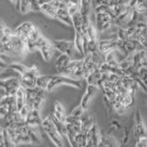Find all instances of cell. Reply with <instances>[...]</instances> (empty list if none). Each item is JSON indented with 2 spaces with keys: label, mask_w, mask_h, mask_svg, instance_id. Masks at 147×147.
Returning <instances> with one entry per match:
<instances>
[{
  "label": "cell",
  "mask_w": 147,
  "mask_h": 147,
  "mask_svg": "<svg viewBox=\"0 0 147 147\" xmlns=\"http://www.w3.org/2000/svg\"><path fill=\"white\" fill-rule=\"evenodd\" d=\"M45 98V90L33 87V88L26 89V105L30 109H39L42 105Z\"/></svg>",
  "instance_id": "obj_1"
},
{
  "label": "cell",
  "mask_w": 147,
  "mask_h": 147,
  "mask_svg": "<svg viewBox=\"0 0 147 147\" xmlns=\"http://www.w3.org/2000/svg\"><path fill=\"white\" fill-rule=\"evenodd\" d=\"M40 126L42 127L43 131L47 134V136L50 138V140L52 141L55 144L56 147H63V141L61 135L59 134L56 128H55L54 124L52 121V117L49 116L46 119H42Z\"/></svg>",
  "instance_id": "obj_2"
},
{
  "label": "cell",
  "mask_w": 147,
  "mask_h": 147,
  "mask_svg": "<svg viewBox=\"0 0 147 147\" xmlns=\"http://www.w3.org/2000/svg\"><path fill=\"white\" fill-rule=\"evenodd\" d=\"M62 85H67L71 86L76 88H80L82 86L81 82L78 79H75V78H71L65 76L58 75V76H51V80L47 86V91H53V89L56 88L57 86H62Z\"/></svg>",
  "instance_id": "obj_3"
},
{
  "label": "cell",
  "mask_w": 147,
  "mask_h": 147,
  "mask_svg": "<svg viewBox=\"0 0 147 147\" xmlns=\"http://www.w3.org/2000/svg\"><path fill=\"white\" fill-rule=\"evenodd\" d=\"M39 76H40L39 72L36 67L33 66L28 68V70L22 76H20V86L23 87L24 89L33 88V87L36 86V80Z\"/></svg>",
  "instance_id": "obj_4"
},
{
  "label": "cell",
  "mask_w": 147,
  "mask_h": 147,
  "mask_svg": "<svg viewBox=\"0 0 147 147\" xmlns=\"http://www.w3.org/2000/svg\"><path fill=\"white\" fill-rule=\"evenodd\" d=\"M0 86L2 87L7 96H14L18 88L20 86V79L16 77H7L0 79Z\"/></svg>",
  "instance_id": "obj_5"
},
{
  "label": "cell",
  "mask_w": 147,
  "mask_h": 147,
  "mask_svg": "<svg viewBox=\"0 0 147 147\" xmlns=\"http://www.w3.org/2000/svg\"><path fill=\"white\" fill-rule=\"evenodd\" d=\"M114 25L112 18L107 14L96 13V29L98 33H102V32L108 30L111 26Z\"/></svg>",
  "instance_id": "obj_6"
},
{
  "label": "cell",
  "mask_w": 147,
  "mask_h": 147,
  "mask_svg": "<svg viewBox=\"0 0 147 147\" xmlns=\"http://www.w3.org/2000/svg\"><path fill=\"white\" fill-rule=\"evenodd\" d=\"M52 44L53 46V48L55 49V51H58V52H60L62 54H65L71 58L76 52L73 41L58 40L53 41Z\"/></svg>",
  "instance_id": "obj_7"
},
{
  "label": "cell",
  "mask_w": 147,
  "mask_h": 147,
  "mask_svg": "<svg viewBox=\"0 0 147 147\" xmlns=\"http://www.w3.org/2000/svg\"><path fill=\"white\" fill-rule=\"evenodd\" d=\"M134 119L135 121H134V124H133V134H134V138L137 140L139 138L146 137L145 124L144 119H142L140 110H137L136 111Z\"/></svg>",
  "instance_id": "obj_8"
},
{
  "label": "cell",
  "mask_w": 147,
  "mask_h": 147,
  "mask_svg": "<svg viewBox=\"0 0 147 147\" xmlns=\"http://www.w3.org/2000/svg\"><path fill=\"white\" fill-rule=\"evenodd\" d=\"M133 10H134L133 7H131L130 6H127L125 10H124L119 17L115 18L114 25L118 28H123V29H125L127 25L129 24V22H130L131 20Z\"/></svg>",
  "instance_id": "obj_9"
},
{
  "label": "cell",
  "mask_w": 147,
  "mask_h": 147,
  "mask_svg": "<svg viewBox=\"0 0 147 147\" xmlns=\"http://www.w3.org/2000/svg\"><path fill=\"white\" fill-rule=\"evenodd\" d=\"M24 121L26 123L27 126H29L30 128H38L40 126L41 119L40 110L39 109H30L29 113H28L27 117L25 118Z\"/></svg>",
  "instance_id": "obj_10"
},
{
  "label": "cell",
  "mask_w": 147,
  "mask_h": 147,
  "mask_svg": "<svg viewBox=\"0 0 147 147\" xmlns=\"http://www.w3.org/2000/svg\"><path fill=\"white\" fill-rule=\"evenodd\" d=\"M35 28L36 26L32 22L26 21L18 26L17 29L13 31V34L26 40L28 37H29V35L30 34V32L33 30Z\"/></svg>",
  "instance_id": "obj_11"
},
{
  "label": "cell",
  "mask_w": 147,
  "mask_h": 147,
  "mask_svg": "<svg viewBox=\"0 0 147 147\" xmlns=\"http://www.w3.org/2000/svg\"><path fill=\"white\" fill-rule=\"evenodd\" d=\"M117 50V40H98V51L102 55Z\"/></svg>",
  "instance_id": "obj_12"
},
{
  "label": "cell",
  "mask_w": 147,
  "mask_h": 147,
  "mask_svg": "<svg viewBox=\"0 0 147 147\" xmlns=\"http://www.w3.org/2000/svg\"><path fill=\"white\" fill-rule=\"evenodd\" d=\"M86 145L89 147H96L100 140V134L98 131V126L94 124L86 133Z\"/></svg>",
  "instance_id": "obj_13"
},
{
  "label": "cell",
  "mask_w": 147,
  "mask_h": 147,
  "mask_svg": "<svg viewBox=\"0 0 147 147\" xmlns=\"http://www.w3.org/2000/svg\"><path fill=\"white\" fill-rule=\"evenodd\" d=\"M132 66L136 69L141 67H146V52L145 50L138 51V52L131 54Z\"/></svg>",
  "instance_id": "obj_14"
},
{
  "label": "cell",
  "mask_w": 147,
  "mask_h": 147,
  "mask_svg": "<svg viewBox=\"0 0 147 147\" xmlns=\"http://www.w3.org/2000/svg\"><path fill=\"white\" fill-rule=\"evenodd\" d=\"M96 89H98V87H96L94 86L87 85L86 90L85 92L84 96H83V98L81 99V102H80V106L84 109H87V108H88L90 100L92 99V98H93L94 95L96 94Z\"/></svg>",
  "instance_id": "obj_15"
},
{
  "label": "cell",
  "mask_w": 147,
  "mask_h": 147,
  "mask_svg": "<svg viewBox=\"0 0 147 147\" xmlns=\"http://www.w3.org/2000/svg\"><path fill=\"white\" fill-rule=\"evenodd\" d=\"M80 124H81V131L86 132L89 129L94 125V118L92 114L87 111V109L85 111L84 115L80 118Z\"/></svg>",
  "instance_id": "obj_16"
},
{
  "label": "cell",
  "mask_w": 147,
  "mask_h": 147,
  "mask_svg": "<svg viewBox=\"0 0 147 147\" xmlns=\"http://www.w3.org/2000/svg\"><path fill=\"white\" fill-rule=\"evenodd\" d=\"M72 61L71 57L67 56L65 54H60L59 56L56 58V61H55V68H56L57 72L59 73V75H62V73L63 72V70L67 67V65L70 62Z\"/></svg>",
  "instance_id": "obj_17"
},
{
  "label": "cell",
  "mask_w": 147,
  "mask_h": 147,
  "mask_svg": "<svg viewBox=\"0 0 147 147\" xmlns=\"http://www.w3.org/2000/svg\"><path fill=\"white\" fill-rule=\"evenodd\" d=\"M39 51L40 52V53H41V55H42V57H43V59L45 60V61L49 62L53 56L55 49L53 48L52 42H50L49 40H47V41H46V43L40 48Z\"/></svg>",
  "instance_id": "obj_18"
},
{
  "label": "cell",
  "mask_w": 147,
  "mask_h": 147,
  "mask_svg": "<svg viewBox=\"0 0 147 147\" xmlns=\"http://www.w3.org/2000/svg\"><path fill=\"white\" fill-rule=\"evenodd\" d=\"M14 98H15L17 110L20 109L23 106L26 105V89L20 86L14 95Z\"/></svg>",
  "instance_id": "obj_19"
},
{
  "label": "cell",
  "mask_w": 147,
  "mask_h": 147,
  "mask_svg": "<svg viewBox=\"0 0 147 147\" xmlns=\"http://www.w3.org/2000/svg\"><path fill=\"white\" fill-rule=\"evenodd\" d=\"M53 117L54 119H56L57 121H61V122H64L66 118V113H65V109H64L63 106L56 101L54 104V109H53Z\"/></svg>",
  "instance_id": "obj_20"
},
{
  "label": "cell",
  "mask_w": 147,
  "mask_h": 147,
  "mask_svg": "<svg viewBox=\"0 0 147 147\" xmlns=\"http://www.w3.org/2000/svg\"><path fill=\"white\" fill-rule=\"evenodd\" d=\"M55 20L61 21V22L64 23V24H66L68 26L73 27L72 17L68 14V11L66 10V9H57Z\"/></svg>",
  "instance_id": "obj_21"
},
{
  "label": "cell",
  "mask_w": 147,
  "mask_h": 147,
  "mask_svg": "<svg viewBox=\"0 0 147 147\" xmlns=\"http://www.w3.org/2000/svg\"><path fill=\"white\" fill-rule=\"evenodd\" d=\"M75 51L80 54H84V37L83 34L75 31V40L73 41Z\"/></svg>",
  "instance_id": "obj_22"
},
{
  "label": "cell",
  "mask_w": 147,
  "mask_h": 147,
  "mask_svg": "<svg viewBox=\"0 0 147 147\" xmlns=\"http://www.w3.org/2000/svg\"><path fill=\"white\" fill-rule=\"evenodd\" d=\"M93 0H80L79 3V13L83 18L89 17Z\"/></svg>",
  "instance_id": "obj_23"
},
{
  "label": "cell",
  "mask_w": 147,
  "mask_h": 147,
  "mask_svg": "<svg viewBox=\"0 0 147 147\" xmlns=\"http://www.w3.org/2000/svg\"><path fill=\"white\" fill-rule=\"evenodd\" d=\"M101 76H102V73L99 71V69H96L93 72H91L89 74V76L86 78V80L87 82V85L89 86H98V84L101 78Z\"/></svg>",
  "instance_id": "obj_24"
},
{
  "label": "cell",
  "mask_w": 147,
  "mask_h": 147,
  "mask_svg": "<svg viewBox=\"0 0 147 147\" xmlns=\"http://www.w3.org/2000/svg\"><path fill=\"white\" fill-rule=\"evenodd\" d=\"M51 80V76H39L36 80V86L43 90L47 89V86Z\"/></svg>",
  "instance_id": "obj_25"
},
{
  "label": "cell",
  "mask_w": 147,
  "mask_h": 147,
  "mask_svg": "<svg viewBox=\"0 0 147 147\" xmlns=\"http://www.w3.org/2000/svg\"><path fill=\"white\" fill-rule=\"evenodd\" d=\"M51 117H52V121H53V122L54 124L55 128H56L57 131L59 132V134L61 135V137L63 138H63H66V126H65V123L57 121V119H54L53 116H51Z\"/></svg>",
  "instance_id": "obj_26"
},
{
  "label": "cell",
  "mask_w": 147,
  "mask_h": 147,
  "mask_svg": "<svg viewBox=\"0 0 147 147\" xmlns=\"http://www.w3.org/2000/svg\"><path fill=\"white\" fill-rule=\"evenodd\" d=\"M72 22H73V27H74V29H75V31L79 32V33L82 34V30H81L82 17H81L79 12L72 16Z\"/></svg>",
  "instance_id": "obj_27"
},
{
  "label": "cell",
  "mask_w": 147,
  "mask_h": 147,
  "mask_svg": "<svg viewBox=\"0 0 147 147\" xmlns=\"http://www.w3.org/2000/svg\"><path fill=\"white\" fill-rule=\"evenodd\" d=\"M28 68H29V67L23 65V64H21V63H11V64H9V65L7 66L8 70H11L13 72H15V73L18 74L20 76H22L23 74H24L28 70Z\"/></svg>",
  "instance_id": "obj_28"
},
{
  "label": "cell",
  "mask_w": 147,
  "mask_h": 147,
  "mask_svg": "<svg viewBox=\"0 0 147 147\" xmlns=\"http://www.w3.org/2000/svg\"><path fill=\"white\" fill-rule=\"evenodd\" d=\"M40 11H42L43 13H45L46 15H48L50 18H55L56 17V10L52 7L50 4H43L40 6Z\"/></svg>",
  "instance_id": "obj_29"
},
{
  "label": "cell",
  "mask_w": 147,
  "mask_h": 147,
  "mask_svg": "<svg viewBox=\"0 0 147 147\" xmlns=\"http://www.w3.org/2000/svg\"><path fill=\"white\" fill-rule=\"evenodd\" d=\"M122 130V125L121 123L116 119H112L109 122V131L111 132H118L121 134Z\"/></svg>",
  "instance_id": "obj_30"
},
{
  "label": "cell",
  "mask_w": 147,
  "mask_h": 147,
  "mask_svg": "<svg viewBox=\"0 0 147 147\" xmlns=\"http://www.w3.org/2000/svg\"><path fill=\"white\" fill-rule=\"evenodd\" d=\"M86 132L80 131L77 133L75 137V142L77 145V147H85L86 145Z\"/></svg>",
  "instance_id": "obj_31"
},
{
  "label": "cell",
  "mask_w": 147,
  "mask_h": 147,
  "mask_svg": "<svg viewBox=\"0 0 147 147\" xmlns=\"http://www.w3.org/2000/svg\"><path fill=\"white\" fill-rule=\"evenodd\" d=\"M18 8H20L21 13L26 14L30 10L29 0H18Z\"/></svg>",
  "instance_id": "obj_32"
},
{
  "label": "cell",
  "mask_w": 147,
  "mask_h": 147,
  "mask_svg": "<svg viewBox=\"0 0 147 147\" xmlns=\"http://www.w3.org/2000/svg\"><path fill=\"white\" fill-rule=\"evenodd\" d=\"M86 109H84L80 105H78L77 107H76L75 109H74L72 111H71V113H70V115L71 116H73V117H75V118H76V119H80V118L84 115V113H85V111H86Z\"/></svg>",
  "instance_id": "obj_33"
},
{
  "label": "cell",
  "mask_w": 147,
  "mask_h": 147,
  "mask_svg": "<svg viewBox=\"0 0 147 147\" xmlns=\"http://www.w3.org/2000/svg\"><path fill=\"white\" fill-rule=\"evenodd\" d=\"M117 40H121V41H125V40H129V36H128L126 29H123V28H118Z\"/></svg>",
  "instance_id": "obj_34"
},
{
  "label": "cell",
  "mask_w": 147,
  "mask_h": 147,
  "mask_svg": "<svg viewBox=\"0 0 147 147\" xmlns=\"http://www.w3.org/2000/svg\"><path fill=\"white\" fill-rule=\"evenodd\" d=\"M112 110H113L114 112H116V113H118L119 115H121V114H123L124 112H125L126 109L121 104V102H119V101L115 100L114 102L112 103Z\"/></svg>",
  "instance_id": "obj_35"
},
{
  "label": "cell",
  "mask_w": 147,
  "mask_h": 147,
  "mask_svg": "<svg viewBox=\"0 0 147 147\" xmlns=\"http://www.w3.org/2000/svg\"><path fill=\"white\" fill-rule=\"evenodd\" d=\"M137 75L139 79L144 83V85H146V78H147V68L146 67H141L138 69Z\"/></svg>",
  "instance_id": "obj_36"
},
{
  "label": "cell",
  "mask_w": 147,
  "mask_h": 147,
  "mask_svg": "<svg viewBox=\"0 0 147 147\" xmlns=\"http://www.w3.org/2000/svg\"><path fill=\"white\" fill-rule=\"evenodd\" d=\"M127 6H124V5L121 4V3H118L117 5H115V6L112 7V10H113V13H114V15L115 17H119L121 14L125 10V8H126Z\"/></svg>",
  "instance_id": "obj_37"
},
{
  "label": "cell",
  "mask_w": 147,
  "mask_h": 147,
  "mask_svg": "<svg viewBox=\"0 0 147 147\" xmlns=\"http://www.w3.org/2000/svg\"><path fill=\"white\" fill-rule=\"evenodd\" d=\"M40 36H41V34H40V30H39L38 29H37V28H35V29L30 32V34L29 35V37H28V38H30V40H34L35 42H36V40H38Z\"/></svg>",
  "instance_id": "obj_38"
},
{
  "label": "cell",
  "mask_w": 147,
  "mask_h": 147,
  "mask_svg": "<svg viewBox=\"0 0 147 147\" xmlns=\"http://www.w3.org/2000/svg\"><path fill=\"white\" fill-rule=\"evenodd\" d=\"M30 110V108L28 107L27 105H24L20 109H18V114H20V116L23 119H25V118L27 117V115H28V113H29Z\"/></svg>",
  "instance_id": "obj_39"
},
{
  "label": "cell",
  "mask_w": 147,
  "mask_h": 147,
  "mask_svg": "<svg viewBox=\"0 0 147 147\" xmlns=\"http://www.w3.org/2000/svg\"><path fill=\"white\" fill-rule=\"evenodd\" d=\"M30 9L32 11H40V6L38 0H31L30 2Z\"/></svg>",
  "instance_id": "obj_40"
},
{
  "label": "cell",
  "mask_w": 147,
  "mask_h": 147,
  "mask_svg": "<svg viewBox=\"0 0 147 147\" xmlns=\"http://www.w3.org/2000/svg\"><path fill=\"white\" fill-rule=\"evenodd\" d=\"M135 147H147V139L146 137L139 138L135 142Z\"/></svg>",
  "instance_id": "obj_41"
},
{
  "label": "cell",
  "mask_w": 147,
  "mask_h": 147,
  "mask_svg": "<svg viewBox=\"0 0 147 147\" xmlns=\"http://www.w3.org/2000/svg\"><path fill=\"white\" fill-rule=\"evenodd\" d=\"M68 14L70 15L71 17L75 14L79 12V5H72V6L67 9Z\"/></svg>",
  "instance_id": "obj_42"
},
{
  "label": "cell",
  "mask_w": 147,
  "mask_h": 147,
  "mask_svg": "<svg viewBox=\"0 0 147 147\" xmlns=\"http://www.w3.org/2000/svg\"><path fill=\"white\" fill-rule=\"evenodd\" d=\"M8 113V108L4 103H0V119H3Z\"/></svg>",
  "instance_id": "obj_43"
},
{
  "label": "cell",
  "mask_w": 147,
  "mask_h": 147,
  "mask_svg": "<svg viewBox=\"0 0 147 147\" xmlns=\"http://www.w3.org/2000/svg\"><path fill=\"white\" fill-rule=\"evenodd\" d=\"M50 5L52 6V7H53L55 9V10H57V9L59 8L60 0H53V1L50 3Z\"/></svg>",
  "instance_id": "obj_44"
},
{
  "label": "cell",
  "mask_w": 147,
  "mask_h": 147,
  "mask_svg": "<svg viewBox=\"0 0 147 147\" xmlns=\"http://www.w3.org/2000/svg\"><path fill=\"white\" fill-rule=\"evenodd\" d=\"M52 1L53 0H38L40 6H41V5H43V4H50Z\"/></svg>",
  "instance_id": "obj_45"
},
{
  "label": "cell",
  "mask_w": 147,
  "mask_h": 147,
  "mask_svg": "<svg viewBox=\"0 0 147 147\" xmlns=\"http://www.w3.org/2000/svg\"><path fill=\"white\" fill-rule=\"evenodd\" d=\"M5 98V96H3L0 95V103L2 102V100H3V98Z\"/></svg>",
  "instance_id": "obj_46"
},
{
  "label": "cell",
  "mask_w": 147,
  "mask_h": 147,
  "mask_svg": "<svg viewBox=\"0 0 147 147\" xmlns=\"http://www.w3.org/2000/svg\"><path fill=\"white\" fill-rule=\"evenodd\" d=\"M3 131V128L1 127V126H0V133H1Z\"/></svg>",
  "instance_id": "obj_47"
},
{
  "label": "cell",
  "mask_w": 147,
  "mask_h": 147,
  "mask_svg": "<svg viewBox=\"0 0 147 147\" xmlns=\"http://www.w3.org/2000/svg\"><path fill=\"white\" fill-rule=\"evenodd\" d=\"M12 1H16V0H12Z\"/></svg>",
  "instance_id": "obj_48"
}]
</instances>
